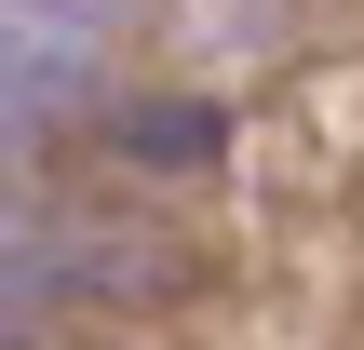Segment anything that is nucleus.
<instances>
[{
  "label": "nucleus",
  "instance_id": "2",
  "mask_svg": "<svg viewBox=\"0 0 364 350\" xmlns=\"http://www.w3.org/2000/svg\"><path fill=\"white\" fill-rule=\"evenodd\" d=\"M27 283H41V229L0 202V297H27Z\"/></svg>",
  "mask_w": 364,
  "mask_h": 350
},
{
  "label": "nucleus",
  "instance_id": "1",
  "mask_svg": "<svg viewBox=\"0 0 364 350\" xmlns=\"http://www.w3.org/2000/svg\"><path fill=\"white\" fill-rule=\"evenodd\" d=\"M108 27H122V0H0V108L14 121L81 108L108 67Z\"/></svg>",
  "mask_w": 364,
  "mask_h": 350
}]
</instances>
